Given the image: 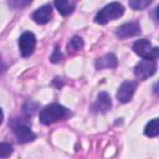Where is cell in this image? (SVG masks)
<instances>
[{
    "label": "cell",
    "mask_w": 159,
    "mask_h": 159,
    "mask_svg": "<svg viewBox=\"0 0 159 159\" xmlns=\"http://www.w3.org/2000/svg\"><path fill=\"white\" fill-rule=\"evenodd\" d=\"M150 2H152L150 0H132L129 1V6L133 7L134 10H140V9L147 7Z\"/></svg>",
    "instance_id": "2e32d148"
},
{
    "label": "cell",
    "mask_w": 159,
    "mask_h": 159,
    "mask_svg": "<svg viewBox=\"0 0 159 159\" xmlns=\"http://www.w3.org/2000/svg\"><path fill=\"white\" fill-rule=\"evenodd\" d=\"M124 12V7L122 4L119 2H111L108 5H106L102 10H99L94 17V21L97 24H101V25H104L114 19H118L123 15Z\"/></svg>",
    "instance_id": "7a4b0ae2"
},
{
    "label": "cell",
    "mask_w": 159,
    "mask_h": 159,
    "mask_svg": "<svg viewBox=\"0 0 159 159\" xmlns=\"http://www.w3.org/2000/svg\"><path fill=\"white\" fill-rule=\"evenodd\" d=\"M50 60H51V62H53V63H57V62H60V61L62 60V53H61V51H60L58 47L55 48V51H53V53H52V56H51Z\"/></svg>",
    "instance_id": "e0dca14e"
},
{
    "label": "cell",
    "mask_w": 159,
    "mask_h": 159,
    "mask_svg": "<svg viewBox=\"0 0 159 159\" xmlns=\"http://www.w3.org/2000/svg\"><path fill=\"white\" fill-rule=\"evenodd\" d=\"M4 67H5V66H4V62H2V60H1V57H0V72L4 70Z\"/></svg>",
    "instance_id": "d6986e66"
},
{
    "label": "cell",
    "mask_w": 159,
    "mask_h": 159,
    "mask_svg": "<svg viewBox=\"0 0 159 159\" xmlns=\"http://www.w3.org/2000/svg\"><path fill=\"white\" fill-rule=\"evenodd\" d=\"M52 17V6L50 4H46L41 7H39L34 14H32V19L35 20V22L43 25L47 24Z\"/></svg>",
    "instance_id": "9c48e42d"
},
{
    "label": "cell",
    "mask_w": 159,
    "mask_h": 159,
    "mask_svg": "<svg viewBox=\"0 0 159 159\" xmlns=\"http://www.w3.org/2000/svg\"><path fill=\"white\" fill-rule=\"evenodd\" d=\"M133 51L143 57V60H152L155 61L159 56V48L158 47H153L152 43L147 40V39H140L138 41L134 42L133 45Z\"/></svg>",
    "instance_id": "3957f363"
},
{
    "label": "cell",
    "mask_w": 159,
    "mask_h": 159,
    "mask_svg": "<svg viewBox=\"0 0 159 159\" xmlns=\"http://www.w3.org/2000/svg\"><path fill=\"white\" fill-rule=\"evenodd\" d=\"M135 88H137V83L134 81H124L119 88H118V92H117V98L120 103H127L132 99L134 92H135Z\"/></svg>",
    "instance_id": "8992f818"
},
{
    "label": "cell",
    "mask_w": 159,
    "mask_h": 159,
    "mask_svg": "<svg viewBox=\"0 0 159 159\" xmlns=\"http://www.w3.org/2000/svg\"><path fill=\"white\" fill-rule=\"evenodd\" d=\"M55 6L62 16H68L75 10L76 1H73V0H56Z\"/></svg>",
    "instance_id": "7c38bea8"
},
{
    "label": "cell",
    "mask_w": 159,
    "mask_h": 159,
    "mask_svg": "<svg viewBox=\"0 0 159 159\" xmlns=\"http://www.w3.org/2000/svg\"><path fill=\"white\" fill-rule=\"evenodd\" d=\"M12 129H14V134H15L19 143H29V142H32L36 138L35 133L26 124L17 123L12 127Z\"/></svg>",
    "instance_id": "52a82bcc"
},
{
    "label": "cell",
    "mask_w": 159,
    "mask_h": 159,
    "mask_svg": "<svg viewBox=\"0 0 159 159\" xmlns=\"http://www.w3.org/2000/svg\"><path fill=\"white\" fill-rule=\"evenodd\" d=\"M118 65L117 57L113 53H107L102 57H99L96 61V68L97 70H103V68H116Z\"/></svg>",
    "instance_id": "8fae6325"
},
{
    "label": "cell",
    "mask_w": 159,
    "mask_h": 159,
    "mask_svg": "<svg viewBox=\"0 0 159 159\" xmlns=\"http://www.w3.org/2000/svg\"><path fill=\"white\" fill-rule=\"evenodd\" d=\"M111 107H112V101H111L109 94L107 92H101L97 96V99H96V103H94V109L97 112L106 113L111 109Z\"/></svg>",
    "instance_id": "30bf717a"
},
{
    "label": "cell",
    "mask_w": 159,
    "mask_h": 159,
    "mask_svg": "<svg viewBox=\"0 0 159 159\" xmlns=\"http://www.w3.org/2000/svg\"><path fill=\"white\" fill-rule=\"evenodd\" d=\"M2 119H4V113H2V111H1V108H0V124L2 123Z\"/></svg>",
    "instance_id": "ac0fdd59"
},
{
    "label": "cell",
    "mask_w": 159,
    "mask_h": 159,
    "mask_svg": "<svg viewBox=\"0 0 159 159\" xmlns=\"http://www.w3.org/2000/svg\"><path fill=\"white\" fill-rule=\"evenodd\" d=\"M68 116V111L67 108H65L61 104H57V103H52V104H48L46 107H43L41 111H40V114H39V118H40V122L45 125H50L52 123H56L63 118H66Z\"/></svg>",
    "instance_id": "6da1fadb"
},
{
    "label": "cell",
    "mask_w": 159,
    "mask_h": 159,
    "mask_svg": "<svg viewBox=\"0 0 159 159\" xmlns=\"http://www.w3.org/2000/svg\"><path fill=\"white\" fill-rule=\"evenodd\" d=\"M82 47H83V40H82L80 36H73V37L70 40L68 45H67L68 52H70V51H71V52H75V51H77V50H81Z\"/></svg>",
    "instance_id": "5bb4252c"
},
{
    "label": "cell",
    "mask_w": 159,
    "mask_h": 159,
    "mask_svg": "<svg viewBox=\"0 0 159 159\" xmlns=\"http://www.w3.org/2000/svg\"><path fill=\"white\" fill-rule=\"evenodd\" d=\"M14 149L9 143H0V159L7 158L12 154Z\"/></svg>",
    "instance_id": "9a60e30c"
},
{
    "label": "cell",
    "mask_w": 159,
    "mask_h": 159,
    "mask_svg": "<svg viewBox=\"0 0 159 159\" xmlns=\"http://www.w3.org/2000/svg\"><path fill=\"white\" fill-rule=\"evenodd\" d=\"M157 71V63L152 60H142L134 67V75L139 80H147L148 77L153 76Z\"/></svg>",
    "instance_id": "277c9868"
},
{
    "label": "cell",
    "mask_w": 159,
    "mask_h": 159,
    "mask_svg": "<svg viewBox=\"0 0 159 159\" xmlns=\"http://www.w3.org/2000/svg\"><path fill=\"white\" fill-rule=\"evenodd\" d=\"M36 46V37L32 32L30 31H25L20 39H19V47H20V52L24 57H29L30 55H32L34 50Z\"/></svg>",
    "instance_id": "5b68a950"
},
{
    "label": "cell",
    "mask_w": 159,
    "mask_h": 159,
    "mask_svg": "<svg viewBox=\"0 0 159 159\" xmlns=\"http://www.w3.org/2000/svg\"><path fill=\"white\" fill-rule=\"evenodd\" d=\"M144 134L147 137H157L159 134V124H158V118L152 119L149 123H147L144 128Z\"/></svg>",
    "instance_id": "4fadbf2b"
},
{
    "label": "cell",
    "mask_w": 159,
    "mask_h": 159,
    "mask_svg": "<svg viewBox=\"0 0 159 159\" xmlns=\"http://www.w3.org/2000/svg\"><path fill=\"white\" fill-rule=\"evenodd\" d=\"M140 32V26L139 24L137 22H127V24H123L120 25L117 31H116V35L117 37L119 39H127V37H132V36H135Z\"/></svg>",
    "instance_id": "ba28073f"
}]
</instances>
